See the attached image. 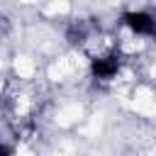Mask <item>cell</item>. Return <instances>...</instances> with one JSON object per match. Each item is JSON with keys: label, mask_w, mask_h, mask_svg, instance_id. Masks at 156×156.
Masks as SVG:
<instances>
[{"label": "cell", "mask_w": 156, "mask_h": 156, "mask_svg": "<svg viewBox=\"0 0 156 156\" xmlns=\"http://www.w3.org/2000/svg\"><path fill=\"white\" fill-rule=\"evenodd\" d=\"M119 27H124V29L132 32L134 37L151 39V37H154V15H151V10H146V7L127 10V12H122V17H119Z\"/></svg>", "instance_id": "1"}]
</instances>
